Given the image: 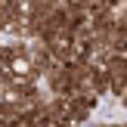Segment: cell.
Here are the masks:
<instances>
[{"label":"cell","mask_w":127,"mask_h":127,"mask_svg":"<svg viewBox=\"0 0 127 127\" xmlns=\"http://www.w3.org/2000/svg\"><path fill=\"white\" fill-rule=\"evenodd\" d=\"M96 105H99V96H93V93H78V96L65 99V121H71L78 127L87 124L96 112Z\"/></svg>","instance_id":"obj_1"},{"label":"cell","mask_w":127,"mask_h":127,"mask_svg":"<svg viewBox=\"0 0 127 127\" xmlns=\"http://www.w3.org/2000/svg\"><path fill=\"white\" fill-rule=\"evenodd\" d=\"M102 71L109 78V96L121 99L127 93V56H109Z\"/></svg>","instance_id":"obj_2"},{"label":"cell","mask_w":127,"mask_h":127,"mask_svg":"<svg viewBox=\"0 0 127 127\" xmlns=\"http://www.w3.org/2000/svg\"><path fill=\"white\" fill-rule=\"evenodd\" d=\"M115 19H118V12L105 6V9L93 12V16L87 19V28H90L93 34H105V31H112V28H115Z\"/></svg>","instance_id":"obj_3"},{"label":"cell","mask_w":127,"mask_h":127,"mask_svg":"<svg viewBox=\"0 0 127 127\" xmlns=\"http://www.w3.org/2000/svg\"><path fill=\"white\" fill-rule=\"evenodd\" d=\"M19 19H25V6H22V0H3L0 3V25H12V22H19Z\"/></svg>","instance_id":"obj_4"},{"label":"cell","mask_w":127,"mask_h":127,"mask_svg":"<svg viewBox=\"0 0 127 127\" xmlns=\"http://www.w3.org/2000/svg\"><path fill=\"white\" fill-rule=\"evenodd\" d=\"M50 127H78V124H71V121H65V118H62V121H53Z\"/></svg>","instance_id":"obj_5"},{"label":"cell","mask_w":127,"mask_h":127,"mask_svg":"<svg viewBox=\"0 0 127 127\" xmlns=\"http://www.w3.org/2000/svg\"><path fill=\"white\" fill-rule=\"evenodd\" d=\"M105 127H127V121H112V124H105Z\"/></svg>","instance_id":"obj_6"},{"label":"cell","mask_w":127,"mask_h":127,"mask_svg":"<svg viewBox=\"0 0 127 127\" xmlns=\"http://www.w3.org/2000/svg\"><path fill=\"white\" fill-rule=\"evenodd\" d=\"M121 105H124V109H127V93H124V96H121Z\"/></svg>","instance_id":"obj_7"},{"label":"cell","mask_w":127,"mask_h":127,"mask_svg":"<svg viewBox=\"0 0 127 127\" xmlns=\"http://www.w3.org/2000/svg\"><path fill=\"white\" fill-rule=\"evenodd\" d=\"M3 31H6V28H3V25H0V37H3Z\"/></svg>","instance_id":"obj_8"},{"label":"cell","mask_w":127,"mask_h":127,"mask_svg":"<svg viewBox=\"0 0 127 127\" xmlns=\"http://www.w3.org/2000/svg\"><path fill=\"white\" fill-rule=\"evenodd\" d=\"M19 127H31V124H19Z\"/></svg>","instance_id":"obj_9"},{"label":"cell","mask_w":127,"mask_h":127,"mask_svg":"<svg viewBox=\"0 0 127 127\" xmlns=\"http://www.w3.org/2000/svg\"><path fill=\"white\" fill-rule=\"evenodd\" d=\"M0 43H3V40H0Z\"/></svg>","instance_id":"obj_10"}]
</instances>
